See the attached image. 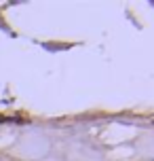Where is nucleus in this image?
Returning <instances> with one entry per match:
<instances>
[{
	"label": "nucleus",
	"mask_w": 154,
	"mask_h": 161,
	"mask_svg": "<svg viewBox=\"0 0 154 161\" xmlns=\"http://www.w3.org/2000/svg\"><path fill=\"white\" fill-rule=\"evenodd\" d=\"M152 7H154V2H152Z\"/></svg>",
	"instance_id": "nucleus-1"
},
{
	"label": "nucleus",
	"mask_w": 154,
	"mask_h": 161,
	"mask_svg": "<svg viewBox=\"0 0 154 161\" xmlns=\"http://www.w3.org/2000/svg\"><path fill=\"white\" fill-rule=\"evenodd\" d=\"M0 121H4V119H0Z\"/></svg>",
	"instance_id": "nucleus-2"
}]
</instances>
